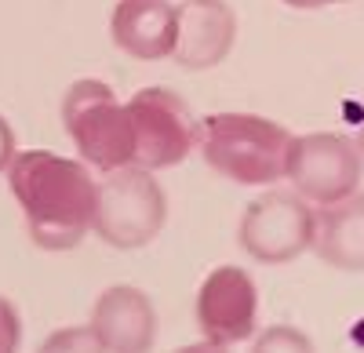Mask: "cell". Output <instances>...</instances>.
Listing matches in <instances>:
<instances>
[{
    "label": "cell",
    "instance_id": "cell-1",
    "mask_svg": "<svg viewBox=\"0 0 364 353\" xmlns=\"http://www.w3.org/2000/svg\"><path fill=\"white\" fill-rule=\"evenodd\" d=\"M8 183L26 215L29 241L37 248L70 251L91 233L99 183L91 179L84 161H70L48 150H26L15 153Z\"/></svg>",
    "mask_w": 364,
    "mask_h": 353
},
{
    "label": "cell",
    "instance_id": "cell-2",
    "mask_svg": "<svg viewBox=\"0 0 364 353\" xmlns=\"http://www.w3.org/2000/svg\"><path fill=\"white\" fill-rule=\"evenodd\" d=\"M291 131L259 113H211L197 124V150L211 171L240 186L284 179Z\"/></svg>",
    "mask_w": 364,
    "mask_h": 353
},
{
    "label": "cell",
    "instance_id": "cell-3",
    "mask_svg": "<svg viewBox=\"0 0 364 353\" xmlns=\"http://www.w3.org/2000/svg\"><path fill=\"white\" fill-rule=\"evenodd\" d=\"M63 124L84 164L102 175L113 168L135 164V124L128 106L113 95L106 80L84 77L63 99Z\"/></svg>",
    "mask_w": 364,
    "mask_h": 353
},
{
    "label": "cell",
    "instance_id": "cell-4",
    "mask_svg": "<svg viewBox=\"0 0 364 353\" xmlns=\"http://www.w3.org/2000/svg\"><path fill=\"white\" fill-rule=\"evenodd\" d=\"M168 222V197L149 168L124 164L106 171L95 193V219L91 229L109 248L135 251L146 248Z\"/></svg>",
    "mask_w": 364,
    "mask_h": 353
},
{
    "label": "cell",
    "instance_id": "cell-5",
    "mask_svg": "<svg viewBox=\"0 0 364 353\" xmlns=\"http://www.w3.org/2000/svg\"><path fill=\"white\" fill-rule=\"evenodd\" d=\"M314 229H317V212L310 208L306 197L288 190H269L245 208L237 241L255 262L284 266V262L314 248Z\"/></svg>",
    "mask_w": 364,
    "mask_h": 353
},
{
    "label": "cell",
    "instance_id": "cell-6",
    "mask_svg": "<svg viewBox=\"0 0 364 353\" xmlns=\"http://www.w3.org/2000/svg\"><path fill=\"white\" fill-rule=\"evenodd\" d=\"M364 175V153L357 142L336 131H314V135H291L288 146V168L284 179H291L295 193L310 204H336L357 193Z\"/></svg>",
    "mask_w": 364,
    "mask_h": 353
},
{
    "label": "cell",
    "instance_id": "cell-7",
    "mask_svg": "<svg viewBox=\"0 0 364 353\" xmlns=\"http://www.w3.org/2000/svg\"><path fill=\"white\" fill-rule=\"evenodd\" d=\"M128 113L135 124V164L161 171L175 168L197 146V124L190 106L171 87H142L128 99Z\"/></svg>",
    "mask_w": 364,
    "mask_h": 353
},
{
    "label": "cell",
    "instance_id": "cell-8",
    "mask_svg": "<svg viewBox=\"0 0 364 353\" xmlns=\"http://www.w3.org/2000/svg\"><path fill=\"white\" fill-rule=\"evenodd\" d=\"M259 291L240 266H219L200 281L197 291V328L204 346L230 349L255 335Z\"/></svg>",
    "mask_w": 364,
    "mask_h": 353
},
{
    "label": "cell",
    "instance_id": "cell-9",
    "mask_svg": "<svg viewBox=\"0 0 364 353\" xmlns=\"http://www.w3.org/2000/svg\"><path fill=\"white\" fill-rule=\"evenodd\" d=\"M87 328L95 332L99 349L142 353L157 339V310L146 291H139L132 284H113L95 299Z\"/></svg>",
    "mask_w": 364,
    "mask_h": 353
},
{
    "label": "cell",
    "instance_id": "cell-10",
    "mask_svg": "<svg viewBox=\"0 0 364 353\" xmlns=\"http://www.w3.org/2000/svg\"><path fill=\"white\" fill-rule=\"evenodd\" d=\"M237 15L226 0H186L178 8V37L171 58L182 70H211L230 58Z\"/></svg>",
    "mask_w": 364,
    "mask_h": 353
},
{
    "label": "cell",
    "instance_id": "cell-11",
    "mask_svg": "<svg viewBox=\"0 0 364 353\" xmlns=\"http://www.w3.org/2000/svg\"><path fill=\"white\" fill-rule=\"evenodd\" d=\"M109 37L139 63L171 58L178 37V8L171 0H117L109 15Z\"/></svg>",
    "mask_w": 364,
    "mask_h": 353
},
{
    "label": "cell",
    "instance_id": "cell-12",
    "mask_svg": "<svg viewBox=\"0 0 364 353\" xmlns=\"http://www.w3.org/2000/svg\"><path fill=\"white\" fill-rule=\"evenodd\" d=\"M314 251L346 273H364V193H350L317 212Z\"/></svg>",
    "mask_w": 364,
    "mask_h": 353
},
{
    "label": "cell",
    "instance_id": "cell-13",
    "mask_svg": "<svg viewBox=\"0 0 364 353\" xmlns=\"http://www.w3.org/2000/svg\"><path fill=\"white\" fill-rule=\"evenodd\" d=\"M22 342V320H18V310L0 295V353L4 349H18Z\"/></svg>",
    "mask_w": 364,
    "mask_h": 353
},
{
    "label": "cell",
    "instance_id": "cell-14",
    "mask_svg": "<svg viewBox=\"0 0 364 353\" xmlns=\"http://www.w3.org/2000/svg\"><path fill=\"white\" fill-rule=\"evenodd\" d=\"M281 346H288V349H310V339L291 332V328H273L269 335L259 339V349H281Z\"/></svg>",
    "mask_w": 364,
    "mask_h": 353
},
{
    "label": "cell",
    "instance_id": "cell-15",
    "mask_svg": "<svg viewBox=\"0 0 364 353\" xmlns=\"http://www.w3.org/2000/svg\"><path fill=\"white\" fill-rule=\"evenodd\" d=\"M55 346H84V349H99V342H95V332H63V335H55V339H48V349H55Z\"/></svg>",
    "mask_w": 364,
    "mask_h": 353
},
{
    "label": "cell",
    "instance_id": "cell-16",
    "mask_svg": "<svg viewBox=\"0 0 364 353\" xmlns=\"http://www.w3.org/2000/svg\"><path fill=\"white\" fill-rule=\"evenodd\" d=\"M15 161V131L8 124V116H0V171H8Z\"/></svg>",
    "mask_w": 364,
    "mask_h": 353
},
{
    "label": "cell",
    "instance_id": "cell-17",
    "mask_svg": "<svg viewBox=\"0 0 364 353\" xmlns=\"http://www.w3.org/2000/svg\"><path fill=\"white\" fill-rule=\"evenodd\" d=\"M288 8H302V11H314V8H328V4H346V0H284Z\"/></svg>",
    "mask_w": 364,
    "mask_h": 353
},
{
    "label": "cell",
    "instance_id": "cell-18",
    "mask_svg": "<svg viewBox=\"0 0 364 353\" xmlns=\"http://www.w3.org/2000/svg\"><path fill=\"white\" fill-rule=\"evenodd\" d=\"M357 150L364 153V124H360V131H357Z\"/></svg>",
    "mask_w": 364,
    "mask_h": 353
}]
</instances>
